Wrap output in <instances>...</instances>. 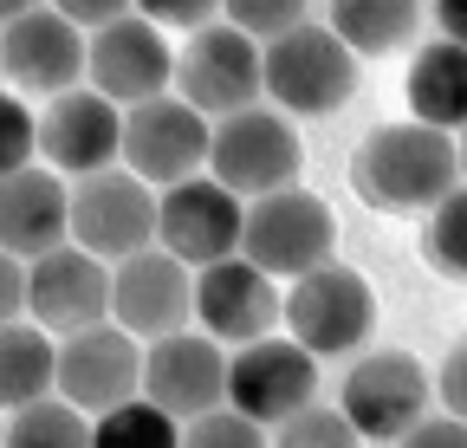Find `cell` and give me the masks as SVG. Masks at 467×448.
I'll return each mask as SVG.
<instances>
[{"instance_id": "obj_1", "label": "cell", "mask_w": 467, "mask_h": 448, "mask_svg": "<svg viewBox=\"0 0 467 448\" xmlns=\"http://www.w3.org/2000/svg\"><path fill=\"white\" fill-rule=\"evenodd\" d=\"M461 182V137L441 124H383L350 150V189L383 214H422Z\"/></svg>"}, {"instance_id": "obj_2", "label": "cell", "mask_w": 467, "mask_h": 448, "mask_svg": "<svg viewBox=\"0 0 467 448\" xmlns=\"http://www.w3.org/2000/svg\"><path fill=\"white\" fill-rule=\"evenodd\" d=\"M358 91V52L325 20H299L279 39H266V98L292 118H331Z\"/></svg>"}, {"instance_id": "obj_3", "label": "cell", "mask_w": 467, "mask_h": 448, "mask_svg": "<svg viewBox=\"0 0 467 448\" xmlns=\"http://www.w3.org/2000/svg\"><path fill=\"white\" fill-rule=\"evenodd\" d=\"M175 91L189 104H202L208 118L247 110L266 98V39H254L247 26H234L227 14L195 26L189 46L175 52Z\"/></svg>"}, {"instance_id": "obj_4", "label": "cell", "mask_w": 467, "mask_h": 448, "mask_svg": "<svg viewBox=\"0 0 467 448\" xmlns=\"http://www.w3.org/2000/svg\"><path fill=\"white\" fill-rule=\"evenodd\" d=\"M241 254L260 260L273 279H299V273H312L337 254V214H331V202H318L299 182H285L273 195H254Z\"/></svg>"}, {"instance_id": "obj_5", "label": "cell", "mask_w": 467, "mask_h": 448, "mask_svg": "<svg viewBox=\"0 0 467 448\" xmlns=\"http://www.w3.org/2000/svg\"><path fill=\"white\" fill-rule=\"evenodd\" d=\"M156 228H162V195L150 176H137V170L78 176V189H72V241L78 247H91L117 266V260L156 247Z\"/></svg>"}, {"instance_id": "obj_6", "label": "cell", "mask_w": 467, "mask_h": 448, "mask_svg": "<svg viewBox=\"0 0 467 448\" xmlns=\"http://www.w3.org/2000/svg\"><path fill=\"white\" fill-rule=\"evenodd\" d=\"M292 110H266V104H247V110H227L214 118V150H208V170L234 189V195H273L285 182H299V130L285 124Z\"/></svg>"}, {"instance_id": "obj_7", "label": "cell", "mask_w": 467, "mask_h": 448, "mask_svg": "<svg viewBox=\"0 0 467 448\" xmlns=\"http://www.w3.org/2000/svg\"><path fill=\"white\" fill-rule=\"evenodd\" d=\"M208 150H214V124L182 91H156V98L124 110V162L137 176H150L156 189L182 182V176H202Z\"/></svg>"}, {"instance_id": "obj_8", "label": "cell", "mask_w": 467, "mask_h": 448, "mask_svg": "<svg viewBox=\"0 0 467 448\" xmlns=\"http://www.w3.org/2000/svg\"><path fill=\"white\" fill-rule=\"evenodd\" d=\"M285 331L299 345H312L318 358H344V351H358L370 331H377V299L370 287L350 266L325 260L312 273L292 279V293H285Z\"/></svg>"}, {"instance_id": "obj_9", "label": "cell", "mask_w": 467, "mask_h": 448, "mask_svg": "<svg viewBox=\"0 0 467 448\" xmlns=\"http://www.w3.org/2000/svg\"><path fill=\"white\" fill-rule=\"evenodd\" d=\"M143 358H150V339H137L124 318H98L72 339H58V390L78 410L104 416L143 390Z\"/></svg>"}, {"instance_id": "obj_10", "label": "cell", "mask_w": 467, "mask_h": 448, "mask_svg": "<svg viewBox=\"0 0 467 448\" xmlns=\"http://www.w3.org/2000/svg\"><path fill=\"white\" fill-rule=\"evenodd\" d=\"M227 403H241L266 429H279L292 410L318 403V351L299 339H247L227 358Z\"/></svg>"}, {"instance_id": "obj_11", "label": "cell", "mask_w": 467, "mask_h": 448, "mask_svg": "<svg viewBox=\"0 0 467 448\" xmlns=\"http://www.w3.org/2000/svg\"><path fill=\"white\" fill-rule=\"evenodd\" d=\"M156 241L169 254H182L189 266L241 254V241H247V195H234L214 170L169 182L162 189V228H156Z\"/></svg>"}, {"instance_id": "obj_12", "label": "cell", "mask_w": 467, "mask_h": 448, "mask_svg": "<svg viewBox=\"0 0 467 448\" xmlns=\"http://www.w3.org/2000/svg\"><path fill=\"white\" fill-rule=\"evenodd\" d=\"M39 156L58 176H91L124 156V104L98 85H72L39 110Z\"/></svg>"}, {"instance_id": "obj_13", "label": "cell", "mask_w": 467, "mask_h": 448, "mask_svg": "<svg viewBox=\"0 0 467 448\" xmlns=\"http://www.w3.org/2000/svg\"><path fill=\"white\" fill-rule=\"evenodd\" d=\"M91 59V33L58 14V7H33L20 20H7V39H0V66H7V85L26 98H58L85 78Z\"/></svg>"}, {"instance_id": "obj_14", "label": "cell", "mask_w": 467, "mask_h": 448, "mask_svg": "<svg viewBox=\"0 0 467 448\" xmlns=\"http://www.w3.org/2000/svg\"><path fill=\"white\" fill-rule=\"evenodd\" d=\"M429 390L435 377L422 370V358H409V351H370L344 370V410L350 422L364 429V442H402L409 422L429 416Z\"/></svg>"}, {"instance_id": "obj_15", "label": "cell", "mask_w": 467, "mask_h": 448, "mask_svg": "<svg viewBox=\"0 0 467 448\" xmlns=\"http://www.w3.org/2000/svg\"><path fill=\"white\" fill-rule=\"evenodd\" d=\"M110 318H124L137 339H162L195 318V266L162 241L110 266Z\"/></svg>"}, {"instance_id": "obj_16", "label": "cell", "mask_w": 467, "mask_h": 448, "mask_svg": "<svg viewBox=\"0 0 467 448\" xmlns=\"http://www.w3.org/2000/svg\"><path fill=\"white\" fill-rule=\"evenodd\" d=\"M285 318V299L273 287V273L247 254H227V260H208L195 266V325L214 331L221 345H247V339H266V331Z\"/></svg>"}, {"instance_id": "obj_17", "label": "cell", "mask_w": 467, "mask_h": 448, "mask_svg": "<svg viewBox=\"0 0 467 448\" xmlns=\"http://www.w3.org/2000/svg\"><path fill=\"white\" fill-rule=\"evenodd\" d=\"M169 26H156L150 14H117L104 26H91V59H85V78L98 91H110L117 104H143L156 91L175 85V52L162 39Z\"/></svg>"}, {"instance_id": "obj_18", "label": "cell", "mask_w": 467, "mask_h": 448, "mask_svg": "<svg viewBox=\"0 0 467 448\" xmlns=\"http://www.w3.org/2000/svg\"><path fill=\"white\" fill-rule=\"evenodd\" d=\"M26 318H39L46 331L72 339V331L110 318V260L66 241L33 260V287H26Z\"/></svg>"}, {"instance_id": "obj_19", "label": "cell", "mask_w": 467, "mask_h": 448, "mask_svg": "<svg viewBox=\"0 0 467 448\" xmlns=\"http://www.w3.org/2000/svg\"><path fill=\"white\" fill-rule=\"evenodd\" d=\"M143 390L175 410V416H202L214 403H227V351L214 331H162V339H150V358H143Z\"/></svg>"}, {"instance_id": "obj_20", "label": "cell", "mask_w": 467, "mask_h": 448, "mask_svg": "<svg viewBox=\"0 0 467 448\" xmlns=\"http://www.w3.org/2000/svg\"><path fill=\"white\" fill-rule=\"evenodd\" d=\"M72 241V189L58 182L52 162H26V170L7 176L0 189V247L7 254H52Z\"/></svg>"}, {"instance_id": "obj_21", "label": "cell", "mask_w": 467, "mask_h": 448, "mask_svg": "<svg viewBox=\"0 0 467 448\" xmlns=\"http://www.w3.org/2000/svg\"><path fill=\"white\" fill-rule=\"evenodd\" d=\"M402 98L422 124H441V130H461L467 124V46L461 39H435L409 59V78H402Z\"/></svg>"}, {"instance_id": "obj_22", "label": "cell", "mask_w": 467, "mask_h": 448, "mask_svg": "<svg viewBox=\"0 0 467 448\" xmlns=\"http://www.w3.org/2000/svg\"><path fill=\"white\" fill-rule=\"evenodd\" d=\"M46 390H58V345H52V331L39 318H7V331H0V403L20 410V403L46 397Z\"/></svg>"}, {"instance_id": "obj_23", "label": "cell", "mask_w": 467, "mask_h": 448, "mask_svg": "<svg viewBox=\"0 0 467 448\" xmlns=\"http://www.w3.org/2000/svg\"><path fill=\"white\" fill-rule=\"evenodd\" d=\"M325 20L350 39L358 59H383L422 33V0H331Z\"/></svg>"}, {"instance_id": "obj_24", "label": "cell", "mask_w": 467, "mask_h": 448, "mask_svg": "<svg viewBox=\"0 0 467 448\" xmlns=\"http://www.w3.org/2000/svg\"><path fill=\"white\" fill-rule=\"evenodd\" d=\"M98 442V416L78 410L66 390H46V397L7 410V448H85Z\"/></svg>"}, {"instance_id": "obj_25", "label": "cell", "mask_w": 467, "mask_h": 448, "mask_svg": "<svg viewBox=\"0 0 467 448\" xmlns=\"http://www.w3.org/2000/svg\"><path fill=\"white\" fill-rule=\"evenodd\" d=\"M169 442H182V416L162 410L150 390L98 416V448H169Z\"/></svg>"}, {"instance_id": "obj_26", "label": "cell", "mask_w": 467, "mask_h": 448, "mask_svg": "<svg viewBox=\"0 0 467 448\" xmlns=\"http://www.w3.org/2000/svg\"><path fill=\"white\" fill-rule=\"evenodd\" d=\"M273 442L279 448H350V442H364V429L350 422V410L344 403H306V410H292L279 429H273Z\"/></svg>"}, {"instance_id": "obj_27", "label": "cell", "mask_w": 467, "mask_h": 448, "mask_svg": "<svg viewBox=\"0 0 467 448\" xmlns=\"http://www.w3.org/2000/svg\"><path fill=\"white\" fill-rule=\"evenodd\" d=\"M429 260L454 279H467V182H454L429 208Z\"/></svg>"}, {"instance_id": "obj_28", "label": "cell", "mask_w": 467, "mask_h": 448, "mask_svg": "<svg viewBox=\"0 0 467 448\" xmlns=\"http://www.w3.org/2000/svg\"><path fill=\"white\" fill-rule=\"evenodd\" d=\"M182 442L189 448H254V442H266V422L247 416L241 403H214V410L182 422Z\"/></svg>"}, {"instance_id": "obj_29", "label": "cell", "mask_w": 467, "mask_h": 448, "mask_svg": "<svg viewBox=\"0 0 467 448\" xmlns=\"http://www.w3.org/2000/svg\"><path fill=\"white\" fill-rule=\"evenodd\" d=\"M26 162H46V156H39V110H26V91H20V98H0V176L26 170Z\"/></svg>"}, {"instance_id": "obj_30", "label": "cell", "mask_w": 467, "mask_h": 448, "mask_svg": "<svg viewBox=\"0 0 467 448\" xmlns=\"http://www.w3.org/2000/svg\"><path fill=\"white\" fill-rule=\"evenodd\" d=\"M306 7H312V0H221V14L234 26H247L254 39H279L285 26L306 20Z\"/></svg>"}, {"instance_id": "obj_31", "label": "cell", "mask_w": 467, "mask_h": 448, "mask_svg": "<svg viewBox=\"0 0 467 448\" xmlns=\"http://www.w3.org/2000/svg\"><path fill=\"white\" fill-rule=\"evenodd\" d=\"M137 14H150L156 26H175V33H195L221 14V0H137Z\"/></svg>"}, {"instance_id": "obj_32", "label": "cell", "mask_w": 467, "mask_h": 448, "mask_svg": "<svg viewBox=\"0 0 467 448\" xmlns=\"http://www.w3.org/2000/svg\"><path fill=\"white\" fill-rule=\"evenodd\" d=\"M402 448H467V416L441 410V416H416L402 435Z\"/></svg>"}, {"instance_id": "obj_33", "label": "cell", "mask_w": 467, "mask_h": 448, "mask_svg": "<svg viewBox=\"0 0 467 448\" xmlns=\"http://www.w3.org/2000/svg\"><path fill=\"white\" fill-rule=\"evenodd\" d=\"M435 397H441V410L467 416V339L441 358V370H435Z\"/></svg>"}, {"instance_id": "obj_34", "label": "cell", "mask_w": 467, "mask_h": 448, "mask_svg": "<svg viewBox=\"0 0 467 448\" xmlns=\"http://www.w3.org/2000/svg\"><path fill=\"white\" fill-rule=\"evenodd\" d=\"M58 14H72L78 26H104V20H117V14H130L137 0H52Z\"/></svg>"}, {"instance_id": "obj_35", "label": "cell", "mask_w": 467, "mask_h": 448, "mask_svg": "<svg viewBox=\"0 0 467 448\" xmlns=\"http://www.w3.org/2000/svg\"><path fill=\"white\" fill-rule=\"evenodd\" d=\"M435 26L467 46V0H435Z\"/></svg>"}, {"instance_id": "obj_36", "label": "cell", "mask_w": 467, "mask_h": 448, "mask_svg": "<svg viewBox=\"0 0 467 448\" xmlns=\"http://www.w3.org/2000/svg\"><path fill=\"white\" fill-rule=\"evenodd\" d=\"M33 7H46V0H0V14H7V20H20V14H33Z\"/></svg>"}, {"instance_id": "obj_37", "label": "cell", "mask_w": 467, "mask_h": 448, "mask_svg": "<svg viewBox=\"0 0 467 448\" xmlns=\"http://www.w3.org/2000/svg\"><path fill=\"white\" fill-rule=\"evenodd\" d=\"M461 182H467V124H461Z\"/></svg>"}]
</instances>
